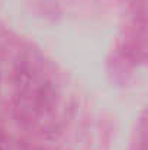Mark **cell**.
Masks as SVG:
<instances>
[]
</instances>
